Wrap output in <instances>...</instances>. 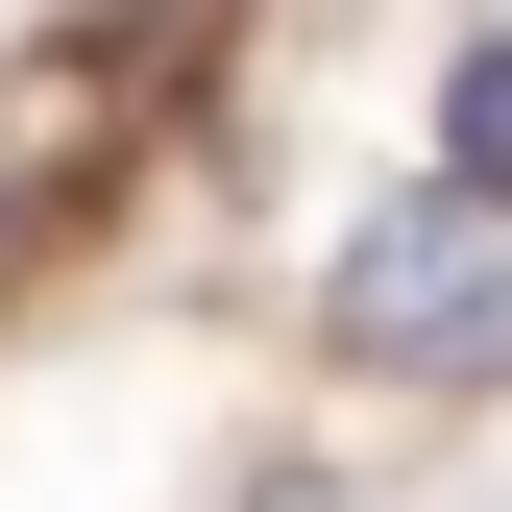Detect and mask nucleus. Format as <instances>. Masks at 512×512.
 <instances>
[{"instance_id": "nucleus-1", "label": "nucleus", "mask_w": 512, "mask_h": 512, "mask_svg": "<svg viewBox=\"0 0 512 512\" xmlns=\"http://www.w3.org/2000/svg\"><path fill=\"white\" fill-rule=\"evenodd\" d=\"M317 317H342V366H512V220L488 196H415V220H366L342 269H317Z\"/></svg>"}, {"instance_id": "nucleus-2", "label": "nucleus", "mask_w": 512, "mask_h": 512, "mask_svg": "<svg viewBox=\"0 0 512 512\" xmlns=\"http://www.w3.org/2000/svg\"><path fill=\"white\" fill-rule=\"evenodd\" d=\"M439 196L512 220V49H464V74H439Z\"/></svg>"}]
</instances>
